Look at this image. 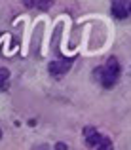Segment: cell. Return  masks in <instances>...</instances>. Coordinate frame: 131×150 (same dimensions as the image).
I'll list each match as a JSON object with an SVG mask.
<instances>
[{
  "mask_svg": "<svg viewBox=\"0 0 131 150\" xmlns=\"http://www.w3.org/2000/svg\"><path fill=\"white\" fill-rule=\"evenodd\" d=\"M97 150H114V146H112V141H110L108 137H103V141L99 143Z\"/></svg>",
  "mask_w": 131,
  "mask_h": 150,
  "instance_id": "8992f818",
  "label": "cell"
},
{
  "mask_svg": "<svg viewBox=\"0 0 131 150\" xmlns=\"http://www.w3.org/2000/svg\"><path fill=\"white\" fill-rule=\"evenodd\" d=\"M82 135H84V141H86V144H87L89 148H97V146H99V143L103 141L101 133H99L95 127H91V125H87V127H84Z\"/></svg>",
  "mask_w": 131,
  "mask_h": 150,
  "instance_id": "7a4b0ae2",
  "label": "cell"
},
{
  "mask_svg": "<svg viewBox=\"0 0 131 150\" xmlns=\"http://www.w3.org/2000/svg\"><path fill=\"white\" fill-rule=\"evenodd\" d=\"M118 76H120V63L116 61V57H110L108 61H106V65L103 67V76L99 78V82H101V86H105V88L110 89L116 84Z\"/></svg>",
  "mask_w": 131,
  "mask_h": 150,
  "instance_id": "6da1fadb",
  "label": "cell"
},
{
  "mask_svg": "<svg viewBox=\"0 0 131 150\" xmlns=\"http://www.w3.org/2000/svg\"><path fill=\"white\" fill-rule=\"evenodd\" d=\"M0 137H2V131H0Z\"/></svg>",
  "mask_w": 131,
  "mask_h": 150,
  "instance_id": "30bf717a",
  "label": "cell"
},
{
  "mask_svg": "<svg viewBox=\"0 0 131 150\" xmlns=\"http://www.w3.org/2000/svg\"><path fill=\"white\" fill-rule=\"evenodd\" d=\"M55 150H69V148H67L65 143H57V144H55Z\"/></svg>",
  "mask_w": 131,
  "mask_h": 150,
  "instance_id": "ba28073f",
  "label": "cell"
},
{
  "mask_svg": "<svg viewBox=\"0 0 131 150\" xmlns=\"http://www.w3.org/2000/svg\"><path fill=\"white\" fill-rule=\"evenodd\" d=\"M72 67V59H61V61H51L47 65L50 74H65L67 70H70Z\"/></svg>",
  "mask_w": 131,
  "mask_h": 150,
  "instance_id": "3957f363",
  "label": "cell"
},
{
  "mask_svg": "<svg viewBox=\"0 0 131 150\" xmlns=\"http://www.w3.org/2000/svg\"><path fill=\"white\" fill-rule=\"evenodd\" d=\"M25 6H27V8L36 6V8H40V10H47V8L51 6V2H50V0H44V2H30V0H27V2H25Z\"/></svg>",
  "mask_w": 131,
  "mask_h": 150,
  "instance_id": "5b68a950",
  "label": "cell"
},
{
  "mask_svg": "<svg viewBox=\"0 0 131 150\" xmlns=\"http://www.w3.org/2000/svg\"><path fill=\"white\" fill-rule=\"evenodd\" d=\"M127 10H129V13H131V2H127Z\"/></svg>",
  "mask_w": 131,
  "mask_h": 150,
  "instance_id": "9c48e42d",
  "label": "cell"
},
{
  "mask_svg": "<svg viewBox=\"0 0 131 150\" xmlns=\"http://www.w3.org/2000/svg\"><path fill=\"white\" fill-rule=\"evenodd\" d=\"M112 15L116 19H125L129 15V10H127V2H112Z\"/></svg>",
  "mask_w": 131,
  "mask_h": 150,
  "instance_id": "277c9868",
  "label": "cell"
},
{
  "mask_svg": "<svg viewBox=\"0 0 131 150\" xmlns=\"http://www.w3.org/2000/svg\"><path fill=\"white\" fill-rule=\"evenodd\" d=\"M8 80H10V70L8 69H0V88H4Z\"/></svg>",
  "mask_w": 131,
  "mask_h": 150,
  "instance_id": "52a82bcc",
  "label": "cell"
}]
</instances>
